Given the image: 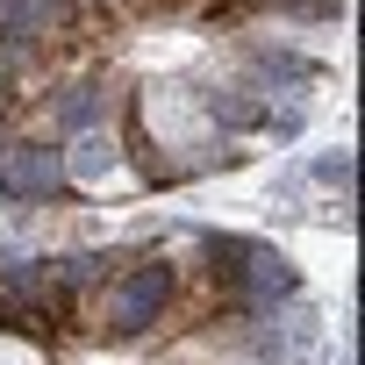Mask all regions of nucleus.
<instances>
[{
	"label": "nucleus",
	"mask_w": 365,
	"mask_h": 365,
	"mask_svg": "<svg viewBox=\"0 0 365 365\" xmlns=\"http://www.w3.org/2000/svg\"><path fill=\"white\" fill-rule=\"evenodd\" d=\"M344 0H0V201H143L294 143Z\"/></svg>",
	"instance_id": "nucleus-1"
},
{
	"label": "nucleus",
	"mask_w": 365,
	"mask_h": 365,
	"mask_svg": "<svg viewBox=\"0 0 365 365\" xmlns=\"http://www.w3.org/2000/svg\"><path fill=\"white\" fill-rule=\"evenodd\" d=\"M322 315L265 237H158L0 265V365H308Z\"/></svg>",
	"instance_id": "nucleus-2"
}]
</instances>
